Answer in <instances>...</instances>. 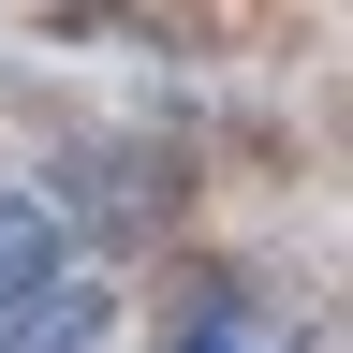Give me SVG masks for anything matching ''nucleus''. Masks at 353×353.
<instances>
[{"label":"nucleus","instance_id":"obj_2","mask_svg":"<svg viewBox=\"0 0 353 353\" xmlns=\"http://www.w3.org/2000/svg\"><path fill=\"white\" fill-rule=\"evenodd\" d=\"M59 265V192H0V309Z\"/></svg>","mask_w":353,"mask_h":353},{"label":"nucleus","instance_id":"obj_3","mask_svg":"<svg viewBox=\"0 0 353 353\" xmlns=\"http://www.w3.org/2000/svg\"><path fill=\"white\" fill-rule=\"evenodd\" d=\"M176 353H309V339H265V324H250V294H192Z\"/></svg>","mask_w":353,"mask_h":353},{"label":"nucleus","instance_id":"obj_1","mask_svg":"<svg viewBox=\"0 0 353 353\" xmlns=\"http://www.w3.org/2000/svg\"><path fill=\"white\" fill-rule=\"evenodd\" d=\"M118 339V280L103 265H44V280L0 309V353H103Z\"/></svg>","mask_w":353,"mask_h":353}]
</instances>
